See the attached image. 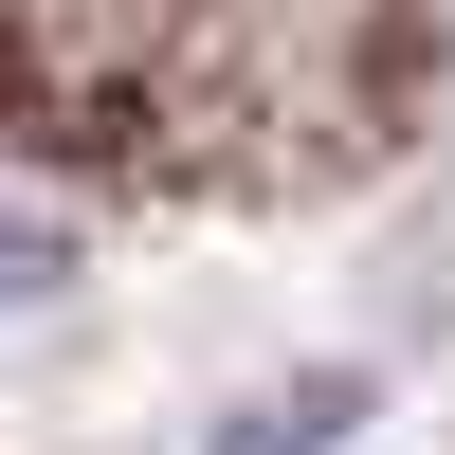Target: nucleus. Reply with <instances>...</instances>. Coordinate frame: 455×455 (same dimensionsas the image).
<instances>
[{
    "label": "nucleus",
    "instance_id": "f257e3e1",
    "mask_svg": "<svg viewBox=\"0 0 455 455\" xmlns=\"http://www.w3.org/2000/svg\"><path fill=\"white\" fill-rule=\"evenodd\" d=\"M328 437H364V383H310V401H255L219 455H328Z\"/></svg>",
    "mask_w": 455,
    "mask_h": 455
},
{
    "label": "nucleus",
    "instance_id": "f03ea898",
    "mask_svg": "<svg viewBox=\"0 0 455 455\" xmlns=\"http://www.w3.org/2000/svg\"><path fill=\"white\" fill-rule=\"evenodd\" d=\"M55 274H73V237H55V219H19V201H0V310H36Z\"/></svg>",
    "mask_w": 455,
    "mask_h": 455
}]
</instances>
